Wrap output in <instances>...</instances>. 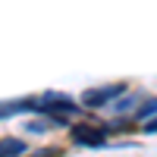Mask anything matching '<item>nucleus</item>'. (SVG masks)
Returning <instances> with one entry per match:
<instances>
[{"mask_svg":"<svg viewBox=\"0 0 157 157\" xmlns=\"http://www.w3.org/2000/svg\"><path fill=\"white\" fill-rule=\"evenodd\" d=\"M29 104H32V110L44 113V116H54L60 126L66 123L63 116H75V113H78V104H75L69 94H60V91H44V94H38V98L29 101Z\"/></svg>","mask_w":157,"mask_h":157,"instance_id":"nucleus-1","label":"nucleus"},{"mask_svg":"<svg viewBox=\"0 0 157 157\" xmlns=\"http://www.w3.org/2000/svg\"><path fill=\"white\" fill-rule=\"evenodd\" d=\"M69 138L75 141V145H82V148H104V145H107L104 129H94L91 123H75V126H69Z\"/></svg>","mask_w":157,"mask_h":157,"instance_id":"nucleus-2","label":"nucleus"},{"mask_svg":"<svg viewBox=\"0 0 157 157\" xmlns=\"http://www.w3.org/2000/svg\"><path fill=\"white\" fill-rule=\"evenodd\" d=\"M120 94H126V85H104V88H88L85 94H82V104L85 107H104V104H110L116 101Z\"/></svg>","mask_w":157,"mask_h":157,"instance_id":"nucleus-3","label":"nucleus"},{"mask_svg":"<svg viewBox=\"0 0 157 157\" xmlns=\"http://www.w3.org/2000/svg\"><path fill=\"white\" fill-rule=\"evenodd\" d=\"M138 104H141V98L135 94V91H126V94H120V98H116V104H113V110H116V113L123 116V113H129V110H135Z\"/></svg>","mask_w":157,"mask_h":157,"instance_id":"nucleus-4","label":"nucleus"},{"mask_svg":"<svg viewBox=\"0 0 157 157\" xmlns=\"http://www.w3.org/2000/svg\"><path fill=\"white\" fill-rule=\"evenodd\" d=\"M25 154V141L19 138H0V157H19Z\"/></svg>","mask_w":157,"mask_h":157,"instance_id":"nucleus-5","label":"nucleus"},{"mask_svg":"<svg viewBox=\"0 0 157 157\" xmlns=\"http://www.w3.org/2000/svg\"><path fill=\"white\" fill-rule=\"evenodd\" d=\"M135 120H141V123H148L151 116H157V98H148V101H141L138 107H135Z\"/></svg>","mask_w":157,"mask_h":157,"instance_id":"nucleus-6","label":"nucleus"},{"mask_svg":"<svg viewBox=\"0 0 157 157\" xmlns=\"http://www.w3.org/2000/svg\"><path fill=\"white\" fill-rule=\"evenodd\" d=\"M25 110H32V104H29V101H6V104H0V120H6V116H16V113H25Z\"/></svg>","mask_w":157,"mask_h":157,"instance_id":"nucleus-7","label":"nucleus"},{"mask_svg":"<svg viewBox=\"0 0 157 157\" xmlns=\"http://www.w3.org/2000/svg\"><path fill=\"white\" fill-rule=\"evenodd\" d=\"M29 132H47V123H29Z\"/></svg>","mask_w":157,"mask_h":157,"instance_id":"nucleus-8","label":"nucleus"},{"mask_svg":"<svg viewBox=\"0 0 157 157\" xmlns=\"http://www.w3.org/2000/svg\"><path fill=\"white\" fill-rule=\"evenodd\" d=\"M35 157H60V151H38Z\"/></svg>","mask_w":157,"mask_h":157,"instance_id":"nucleus-9","label":"nucleus"},{"mask_svg":"<svg viewBox=\"0 0 157 157\" xmlns=\"http://www.w3.org/2000/svg\"><path fill=\"white\" fill-rule=\"evenodd\" d=\"M145 132H157V120H148L145 123Z\"/></svg>","mask_w":157,"mask_h":157,"instance_id":"nucleus-10","label":"nucleus"}]
</instances>
